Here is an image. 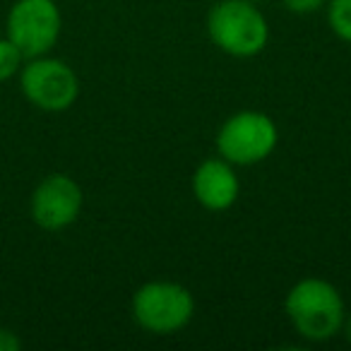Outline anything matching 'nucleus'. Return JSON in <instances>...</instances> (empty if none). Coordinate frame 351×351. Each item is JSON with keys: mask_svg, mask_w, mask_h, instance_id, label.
Listing matches in <instances>:
<instances>
[{"mask_svg": "<svg viewBox=\"0 0 351 351\" xmlns=\"http://www.w3.org/2000/svg\"><path fill=\"white\" fill-rule=\"evenodd\" d=\"M241 193L234 164L226 159H207L193 173V195L205 210L226 212L236 205Z\"/></svg>", "mask_w": 351, "mask_h": 351, "instance_id": "8", "label": "nucleus"}, {"mask_svg": "<svg viewBox=\"0 0 351 351\" xmlns=\"http://www.w3.org/2000/svg\"><path fill=\"white\" fill-rule=\"evenodd\" d=\"M60 10L53 0H17L8 15V39L25 58L46 56L60 36Z\"/></svg>", "mask_w": 351, "mask_h": 351, "instance_id": "5", "label": "nucleus"}, {"mask_svg": "<svg viewBox=\"0 0 351 351\" xmlns=\"http://www.w3.org/2000/svg\"><path fill=\"white\" fill-rule=\"evenodd\" d=\"M22 341L12 330H0V351H20Z\"/></svg>", "mask_w": 351, "mask_h": 351, "instance_id": "12", "label": "nucleus"}, {"mask_svg": "<svg viewBox=\"0 0 351 351\" xmlns=\"http://www.w3.org/2000/svg\"><path fill=\"white\" fill-rule=\"evenodd\" d=\"M82 188L65 173H51L36 186L32 195V219L46 231H60L75 224L82 212Z\"/></svg>", "mask_w": 351, "mask_h": 351, "instance_id": "7", "label": "nucleus"}, {"mask_svg": "<svg viewBox=\"0 0 351 351\" xmlns=\"http://www.w3.org/2000/svg\"><path fill=\"white\" fill-rule=\"evenodd\" d=\"M327 22L341 41L351 44V0H327Z\"/></svg>", "mask_w": 351, "mask_h": 351, "instance_id": "9", "label": "nucleus"}, {"mask_svg": "<svg viewBox=\"0 0 351 351\" xmlns=\"http://www.w3.org/2000/svg\"><path fill=\"white\" fill-rule=\"evenodd\" d=\"M279 142L277 123L263 111H239L224 121L217 132L219 156L234 166H253L265 161Z\"/></svg>", "mask_w": 351, "mask_h": 351, "instance_id": "4", "label": "nucleus"}, {"mask_svg": "<svg viewBox=\"0 0 351 351\" xmlns=\"http://www.w3.org/2000/svg\"><path fill=\"white\" fill-rule=\"evenodd\" d=\"M341 332H344L346 341L351 344V317H344V325H341Z\"/></svg>", "mask_w": 351, "mask_h": 351, "instance_id": "13", "label": "nucleus"}, {"mask_svg": "<svg viewBox=\"0 0 351 351\" xmlns=\"http://www.w3.org/2000/svg\"><path fill=\"white\" fill-rule=\"evenodd\" d=\"M195 315V296L183 284L147 282L132 296V317L152 335H176Z\"/></svg>", "mask_w": 351, "mask_h": 351, "instance_id": "3", "label": "nucleus"}, {"mask_svg": "<svg viewBox=\"0 0 351 351\" xmlns=\"http://www.w3.org/2000/svg\"><path fill=\"white\" fill-rule=\"evenodd\" d=\"M212 44L234 58H253L267 46L269 27L258 3L219 0L207 15Z\"/></svg>", "mask_w": 351, "mask_h": 351, "instance_id": "2", "label": "nucleus"}, {"mask_svg": "<svg viewBox=\"0 0 351 351\" xmlns=\"http://www.w3.org/2000/svg\"><path fill=\"white\" fill-rule=\"evenodd\" d=\"M20 84L27 101L41 111H65L75 104L80 94V82L75 70L58 58H29L20 70Z\"/></svg>", "mask_w": 351, "mask_h": 351, "instance_id": "6", "label": "nucleus"}, {"mask_svg": "<svg viewBox=\"0 0 351 351\" xmlns=\"http://www.w3.org/2000/svg\"><path fill=\"white\" fill-rule=\"evenodd\" d=\"M284 8L293 15H311L327 5V0H282Z\"/></svg>", "mask_w": 351, "mask_h": 351, "instance_id": "11", "label": "nucleus"}, {"mask_svg": "<svg viewBox=\"0 0 351 351\" xmlns=\"http://www.w3.org/2000/svg\"><path fill=\"white\" fill-rule=\"evenodd\" d=\"M250 3H263V0H250Z\"/></svg>", "mask_w": 351, "mask_h": 351, "instance_id": "14", "label": "nucleus"}, {"mask_svg": "<svg viewBox=\"0 0 351 351\" xmlns=\"http://www.w3.org/2000/svg\"><path fill=\"white\" fill-rule=\"evenodd\" d=\"M284 311L291 327L308 341H327L344 325V298L327 279L306 277L287 293Z\"/></svg>", "mask_w": 351, "mask_h": 351, "instance_id": "1", "label": "nucleus"}, {"mask_svg": "<svg viewBox=\"0 0 351 351\" xmlns=\"http://www.w3.org/2000/svg\"><path fill=\"white\" fill-rule=\"evenodd\" d=\"M25 56L10 39H0V82L15 77L22 70Z\"/></svg>", "mask_w": 351, "mask_h": 351, "instance_id": "10", "label": "nucleus"}]
</instances>
